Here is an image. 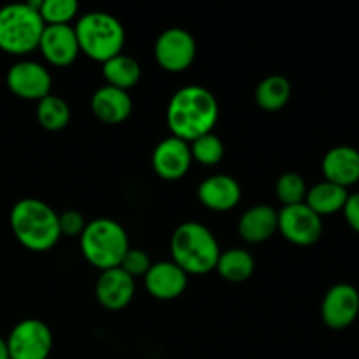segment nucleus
Instances as JSON below:
<instances>
[{"label": "nucleus", "instance_id": "nucleus-1", "mask_svg": "<svg viewBox=\"0 0 359 359\" xmlns=\"http://www.w3.org/2000/svg\"><path fill=\"white\" fill-rule=\"evenodd\" d=\"M219 119V104L212 91L200 84L182 86L167 105V125L172 135L193 142L210 133Z\"/></svg>", "mask_w": 359, "mask_h": 359}, {"label": "nucleus", "instance_id": "nucleus-2", "mask_svg": "<svg viewBox=\"0 0 359 359\" xmlns=\"http://www.w3.org/2000/svg\"><path fill=\"white\" fill-rule=\"evenodd\" d=\"M11 231L25 249L46 252L58 244V212L39 198H21L13 205L9 214Z\"/></svg>", "mask_w": 359, "mask_h": 359}, {"label": "nucleus", "instance_id": "nucleus-3", "mask_svg": "<svg viewBox=\"0 0 359 359\" xmlns=\"http://www.w3.org/2000/svg\"><path fill=\"white\" fill-rule=\"evenodd\" d=\"M170 252L172 262L188 276H205L216 270L221 249L217 238L205 224L186 221L172 233Z\"/></svg>", "mask_w": 359, "mask_h": 359}, {"label": "nucleus", "instance_id": "nucleus-4", "mask_svg": "<svg viewBox=\"0 0 359 359\" xmlns=\"http://www.w3.org/2000/svg\"><path fill=\"white\" fill-rule=\"evenodd\" d=\"M41 0L7 4L0 7V49L9 55H28L39 49L44 21L39 14Z\"/></svg>", "mask_w": 359, "mask_h": 359}, {"label": "nucleus", "instance_id": "nucleus-5", "mask_svg": "<svg viewBox=\"0 0 359 359\" xmlns=\"http://www.w3.org/2000/svg\"><path fill=\"white\" fill-rule=\"evenodd\" d=\"M81 252L91 266L100 272L118 269L130 249L128 233L118 221L97 217L84 226L79 235Z\"/></svg>", "mask_w": 359, "mask_h": 359}, {"label": "nucleus", "instance_id": "nucleus-6", "mask_svg": "<svg viewBox=\"0 0 359 359\" xmlns=\"http://www.w3.org/2000/svg\"><path fill=\"white\" fill-rule=\"evenodd\" d=\"M74 30L81 53L93 62L105 63L123 53L126 32L114 14L90 11L77 20Z\"/></svg>", "mask_w": 359, "mask_h": 359}, {"label": "nucleus", "instance_id": "nucleus-7", "mask_svg": "<svg viewBox=\"0 0 359 359\" xmlns=\"http://www.w3.org/2000/svg\"><path fill=\"white\" fill-rule=\"evenodd\" d=\"M9 359H48L53 351V332L41 319L16 323L6 339Z\"/></svg>", "mask_w": 359, "mask_h": 359}, {"label": "nucleus", "instance_id": "nucleus-8", "mask_svg": "<svg viewBox=\"0 0 359 359\" xmlns=\"http://www.w3.org/2000/svg\"><path fill=\"white\" fill-rule=\"evenodd\" d=\"M154 58L158 65L172 74L184 72L196 58V41L191 32L170 27L158 35L154 42Z\"/></svg>", "mask_w": 359, "mask_h": 359}, {"label": "nucleus", "instance_id": "nucleus-9", "mask_svg": "<svg viewBox=\"0 0 359 359\" xmlns=\"http://www.w3.org/2000/svg\"><path fill=\"white\" fill-rule=\"evenodd\" d=\"M277 231L290 244L298 245V248H309V245H314L321 238L323 217H319L305 203L283 207L279 210Z\"/></svg>", "mask_w": 359, "mask_h": 359}, {"label": "nucleus", "instance_id": "nucleus-10", "mask_svg": "<svg viewBox=\"0 0 359 359\" xmlns=\"http://www.w3.org/2000/svg\"><path fill=\"white\" fill-rule=\"evenodd\" d=\"M6 83L11 93L16 97L39 102L51 93L53 77L42 63L34 60H20L9 67Z\"/></svg>", "mask_w": 359, "mask_h": 359}, {"label": "nucleus", "instance_id": "nucleus-11", "mask_svg": "<svg viewBox=\"0 0 359 359\" xmlns=\"http://www.w3.org/2000/svg\"><path fill=\"white\" fill-rule=\"evenodd\" d=\"M359 316V291L353 284L339 283L326 291L321 304V319L330 330H346Z\"/></svg>", "mask_w": 359, "mask_h": 359}, {"label": "nucleus", "instance_id": "nucleus-12", "mask_svg": "<svg viewBox=\"0 0 359 359\" xmlns=\"http://www.w3.org/2000/svg\"><path fill=\"white\" fill-rule=\"evenodd\" d=\"M193 163L189 142L170 135L160 140L151 154V165L158 177L165 181H177L189 172Z\"/></svg>", "mask_w": 359, "mask_h": 359}, {"label": "nucleus", "instance_id": "nucleus-13", "mask_svg": "<svg viewBox=\"0 0 359 359\" xmlns=\"http://www.w3.org/2000/svg\"><path fill=\"white\" fill-rule=\"evenodd\" d=\"M97 302L109 312H119L132 304L135 297V279L130 277L121 266L104 270L95 284Z\"/></svg>", "mask_w": 359, "mask_h": 359}, {"label": "nucleus", "instance_id": "nucleus-14", "mask_svg": "<svg viewBox=\"0 0 359 359\" xmlns=\"http://www.w3.org/2000/svg\"><path fill=\"white\" fill-rule=\"evenodd\" d=\"M42 56L55 67H69L79 56V42L70 25H46L39 42Z\"/></svg>", "mask_w": 359, "mask_h": 359}, {"label": "nucleus", "instance_id": "nucleus-15", "mask_svg": "<svg viewBox=\"0 0 359 359\" xmlns=\"http://www.w3.org/2000/svg\"><path fill=\"white\" fill-rule=\"evenodd\" d=\"M144 287L153 298L170 302L181 297L188 287V273L174 262H156L144 276Z\"/></svg>", "mask_w": 359, "mask_h": 359}, {"label": "nucleus", "instance_id": "nucleus-16", "mask_svg": "<svg viewBox=\"0 0 359 359\" xmlns=\"http://www.w3.org/2000/svg\"><path fill=\"white\" fill-rule=\"evenodd\" d=\"M200 203L214 212H228L241 203L242 188L235 177L228 174H214L203 179L198 186Z\"/></svg>", "mask_w": 359, "mask_h": 359}, {"label": "nucleus", "instance_id": "nucleus-17", "mask_svg": "<svg viewBox=\"0 0 359 359\" xmlns=\"http://www.w3.org/2000/svg\"><path fill=\"white\" fill-rule=\"evenodd\" d=\"M325 181L342 188L359 182V151L353 146H335L323 156L321 161Z\"/></svg>", "mask_w": 359, "mask_h": 359}, {"label": "nucleus", "instance_id": "nucleus-18", "mask_svg": "<svg viewBox=\"0 0 359 359\" xmlns=\"http://www.w3.org/2000/svg\"><path fill=\"white\" fill-rule=\"evenodd\" d=\"M90 107L95 118L105 125H119L130 118L133 102L128 91L105 84L91 95Z\"/></svg>", "mask_w": 359, "mask_h": 359}, {"label": "nucleus", "instance_id": "nucleus-19", "mask_svg": "<svg viewBox=\"0 0 359 359\" xmlns=\"http://www.w3.org/2000/svg\"><path fill=\"white\" fill-rule=\"evenodd\" d=\"M279 210L269 203H258L245 210L238 219V235L248 244H263L277 233Z\"/></svg>", "mask_w": 359, "mask_h": 359}, {"label": "nucleus", "instance_id": "nucleus-20", "mask_svg": "<svg viewBox=\"0 0 359 359\" xmlns=\"http://www.w3.org/2000/svg\"><path fill=\"white\" fill-rule=\"evenodd\" d=\"M347 198H349V191L346 188L323 181L309 188L304 203L309 209L314 210L319 217H325L342 212Z\"/></svg>", "mask_w": 359, "mask_h": 359}, {"label": "nucleus", "instance_id": "nucleus-21", "mask_svg": "<svg viewBox=\"0 0 359 359\" xmlns=\"http://www.w3.org/2000/svg\"><path fill=\"white\" fill-rule=\"evenodd\" d=\"M256 262L251 252L244 248H231L221 251L216 263V272L223 277L226 283L242 284L249 280L255 273Z\"/></svg>", "mask_w": 359, "mask_h": 359}, {"label": "nucleus", "instance_id": "nucleus-22", "mask_svg": "<svg viewBox=\"0 0 359 359\" xmlns=\"http://www.w3.org/2000/svg\"><path fill=\"white\" fill-rule=\"evenodd\" d=\"M293 86L286 76L280 74H272L258 83L255 91V100L259 109L266 112H277L286 107L290 102Z\"/></svg>", "mask_w": 359, "mask_h": 359}, {"label": "nucleus", "instance_id": "nucleus-23", "mask_svg": "<svg viewBox=\"0 0 359 359\" xmlns=\"http://www.w3.org/2000/svg\"><path fill=\"white\" fill-rule=\"evenodd\" d=\"M102 76L109 86L130 91L139 84L142 70H140V63L133 56L119 53L118 56L102 63Z\"/></svg>", "mask_w": 359, "mask_h": 359}, {"label": "nucleus", "instance_id": "nucleus-24", "mask_svg": "<svg viewBox=\"0 0 359 359\" xmlns=\"http://www.w3.org/2000/svg\"><path fill=\"white\" fill-rule=\"evenodd\" d=\"M37 116L39 125L48 132H60V130L67 128L70 123V105L63 100L58 95L49 93L42 100L37 102Z\"/></svg>", "mask_w": 359, "mask_h": 359}, {"label": "nucleus", "instance_id": "nucleus-25", "mask_svg": "<svg viewBox=\"0 0 359 359\" xmlns=\"http://www.w3.org/2000/svg\"><path fill=\"white\" fill-rule=\"evenodd\" d=\"M189 149H191L193 161L203 165V167H214L224 156L223 140L214 132L205 133V135L198 137L193 142H189Z\"/></svg>", "mask_w": 359, "mask_h": 359}, {"label": "nucleus", "instance_id": "nucleus-26", "mask_svg": "<svg viewBox=\"0 0 359 359\" xmlns=\"http://www.w3.org/2000/svg\"><path fill=\"white\" fill-rule=\"evenodd\" d=\"M307 191V182L297 172H286L276 182V195L279 202L283 203V207L304 203Z\"/></svg>", "mask_w": 359, "mask_h": 359}, {"label": "nucleus", "instance_id": "nucleus-27", "mask_svg": "<svg viewBox=\"0 0 359 359\" xmlns=\"http://www.w3.org/2000/svg\"><path fill=\"white\" fill-rule=\"evenodd\" d=\"M76 0H41L39 14L44 25H70V21L77 16Z\"/></svg>", "mask_w": 359, "mask_h": 359}, {"label": "nucleus", "instance_id": "nucleus-28", "mask_svg": "<svg viewBox=\"0 0 359 359\" xmlns=\"http://www.w3.org/2000/svg\"><path fill=\"white\" fill-rule=\"evenodd\" d=\"M151 265H153V262H151L149 255H147L144 249L130 248L119 266H121L130 277H133V279H137V277H142L144 279V276H146L147 270L151 269Z\"/></svg>", "mask_w": 359, "mask_h": 359}, {"label": "nucleus", "instance_id": "nucleus-29", "mask_svg": "<svg viewBox=\"0 0 359 359\" xmlns=\"http://www.w3.org/2000/svg\"><path fill=\"white\" fill-rule=\"evenodd\" d=\"M58 224L60 233L67 235V237H79L83 233L84 226H86V219L83 214L76 209H69L65 212L58 214Z\"/></svg>", "mask_w": 359, "mask_h": 359}, {"label": "nucleus", "instance_id": "nucleus-30", "mask_svg": "<svg viewBox=\"0 0 359 359\" xmlns=\"http://www.w3.org/2000/svg\"><path fill=\"white\" fill-rule=\"evenodd\" d=\"M342 212H344V217H346L347 224L351 226V230L356 231L359 235V193H353V195H349Z\"/></svg>", "mask_w": 359, "mask_h": 359}, {"label": "nucleus", "instance_id": "nucleus-31", "mask_svg": "<svg viewBox=\"0 0 359 359\" xmlns=\"http://www.w3.org/2000/svg\"><path fill=\"white\" fill-rule=\"evenodd\" d=\"M0 359H9V353H7V344L4 337H0Z\"/></svg>", "mask_w": 359, "mask_h": 359}]
</instances>
